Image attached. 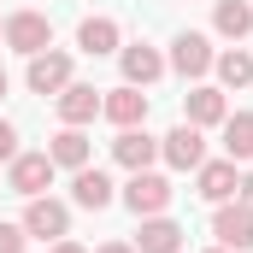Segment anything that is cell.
<instances>
[{"instance_id":"cell-12","label":"cell","mask_w":253,"mask_h":253,"mask_svg":"<svg viewBox=\"0 0 253 253\" xmlns=\"http://www.w3.org/2000/svg\"><path fill=\"white\" fill-rule=\"evenodd\" d=\"M24 83H30V94H59L65 83H71V53H36L30 71H24Z\"/></svg>"},{"instance_id":"cell-7","label":"cell","mask_w":253,"mask_h":253,"mask_svg":"<svg viewBox=\"0 0 253 253\" xmlns=\"http://www.w3.org/2000/svg\"><path fill=\"white\" fill-rule=\"evenodd\" d=\"M159 159H165L171 171H200V165H206V141H200V129H194V124H177L165 141H159Z\"/></svg>"},{"instance_id":"cell-16","label":"cell","mask_w":253,"mask_h":253,"mask_svg":"<svg viewBox=\"0 0 253 253\" xmlns=\"http://www.w3.org/2000/svg\"><path fill=\"white\" fill-rule=\"evenodd\" d=\"M242 183V171H236V159H206L200 165V200H212V206H224L230 194Z\"/></svg>"},{"instance_id":"cell-23","label":"cell","mask_w":253,"mask_h":253,"mask_svg":"<svg viewBox=\"0 0 253 253\" xmlns=\"http://www.w3.org/2000/svg\"><path fill=\"white\" fill-rule=\"evenodd\" d=\"M12 159H18V129L0 118V165H12Z\"/></svg>"},{"instance_id":"cell-5","label":"cell","mask_w":253,"mask_h":253,"mask_svg":"<svg viewBox=\"0 0 253 253\" xmlns=\"http://www.w3.org/2000/svg\"><path fill=\"white\" fill-rule=\"evenodd\" d=\"M53 171H59V165H53L47 153H18V159H12V171H6V189L24 194V200H36V194L53 189Z\"/></svg>"},{"instance_id":"cell-6","label":"cell","mask_w":253,"mask_h":253,"mask_svg":"<svg viewBox=\"0 0 253 253\" xmlns=\"http://www.w3.org/2000/svg\"><path fill=\"white\" fill-rule=\"evenodd\" d=\"M212 236H218V248H230V253H248V248H253V212L242 206V200H236V206L224 200V206L212 212Z\"/></svg>"},{"instance_id":"cell-28","label":"cell","mask_w":253,"mask_h":253,"mask_svg":"<svg viewBox=\"0 0 253 253\" xmlns=\"http://www.w3.org/2000/svg\"><path fill=\"white\" fill-rule=\"evenodd\" d=\"M0 42H6V18H0Z\"/></svg>"},{"instance_id":"cell-22","label":"cell","mask_w":253,"mask_h":253,"mask_svg":"<svg viewBox=\"0 0 253 253\" xmlns=\"http://www.w3.org/2000/svg\"><path fill=\"white\" fill-rule=\"evenodd\" d=\"M24 224H0V253H24Z\"/></svg>"},{"instance_id":"cell-4","label":"cell","mask_w":253,"mask_h":253,"mask_svg":"<svg viewBox=\"0 0 253 253\" xmlns=\"http://www.w3.org/2000/svg\"><path fill=\"white\" fill-rule=\"evenodd\" d=\"M212 59H218V53H212V42H206L200 30H183V36L171 42V59H165V65H171L183 83H200V77L212 71Z\"/></svg>"},{"instance_id":"cell-17","label":"cell","mask_w":253,"mask_h":253,"mask_svg":"<svg viewBox=\"0 0 253 253\" xmlns=\"http://www.w3.org/2000/svg\"><path fill=\"white\" fill-rule=\"evenodd\" d=\"M212 30H218L224 42L253 36V0H212Z\"/></svg>"},{"instance_id":"cell-8","label":"cell","mask_w":253,"mask_h":253,"mask_svg":"<svg viewBox=\"0 0 253 253\" xmlns=\"http://www.w3.org/2000/svg\"><path fill=\"white\" fill-rule=\"evenodd\" d=\"M118 65H124V83H135V88H153L171 65H165V53L159 47H147V42H129V47H118Z\"/></svg>"},{"instance_id":"cell-2","label":"cell","mask_w":253,"mask_h":253,"mask_svg":"<svg viewBox=\"0 0 253 253\" xmlns=\"http://www.w3.org/2000/svg\"><path fill=\"white\" fill-rule=\"evenodd\" d=\"M6 47L24 53V59L47 53V47H53V18H47V12H12V18H6Z\"/></svg>"},{"instance_id":"cell-24","label":"cell","mask_w":253,"mask_h":253,"mask_svg":"<svg viewBox=\"0 0 253 253\" xmlns=\"http://www.w3.org/2000/svg\"><path fill=\"white\" fill-rule=\"evenodd\" d=\"M236 194H242V206H248V212H253V171H248V177H242V183H236Z\"/></svg>"},{"instance_id":"cell-25","label":"cell","mask_w":253,"mask_h":253,"mask_svg":"<svg viewBox=\"0 0 253 253\" xmlns=\"http://www.w3.org/2000/svg\"><path fill=\"white\" fill-rule=\"evenodd\" d=\"M94 253H135V248H129V242H100Z\"/></svg>"},{"instance_id":"cell-27","label":"cell","mask_w":253,"mask_h":253,"mask_svg":"<svg viewBox=\"0 0 253 253\" xmlns=\"http://www.w3.org/2000/svg\"><path fill=\"white\" fill-rule=\"evenodd\" d=\"M6 88H12V83H6V71H0V100H6Z\"/></svg>"},{"instance_id":"cell-26","label":"cell","mask_w":253,"mask_h":253,"mask_svg":"<svg viewBox=\"0 0 253 253\" xmlns=\"http://www.w3.org/2000/svg\"><path fill=\"white\" fill-rule=\"evenodd\" d=\"M53 253H88V248H77V242L65 236V242H53Z\"/></svg>"},{"instance_id":"cell-10","label":"cell","mask_w":253,"mask_h":253,"mask_svg":"<svg viewBox=\"0 0 253 253\" xmlns=\"http://www.w3.org/2000/svg\"><path fill=\"white\" fill-rule=\"evenodd\" d=\"M100 118H112L118 129L147 124V94H141L135 83H124V88H106V94H100Z\"/></svg>"},{"instance_id":"cell-19","label":"cell","mask_w":253,"mask_h":253,"mask_svg":"<svg viewBox=\"0 0 253 253\" xmlns=\"http://www.w3.org/2000/svg\"><path fill=\"white\" fill-rule=\"evenodd\" d=\"M47 159H53L59 171H83V165H88V135H83V129H71V124H65L59 135L47 141Z\"/></svg>"},{"instance_id":"cell-9","label":"cell","mask_w":253,"mask_h":253,"mask_svg":"<svg viewBox=\"0 0 253 253\" xmlns=\"http://www.w3.org/2000/svg\"><path fill=\"white\" fill-rule=\"evenodd\" d=\"M230 118V100H224V88H206V83H194L189 94H183V124L194 129H212Z\"/></svg>"},{"instance_id":"cell-29","label":"cell","mask_w":253,"mask_h":253,"mask_svg":"<svg viewBox=\"0 0 253 253\" xmlns=\"http://www.w3.org/2000/svg\"><path fill=\"white\" fill-rule=\"evenodd\" d=\"M206 253H230V248H206Z\"/></svg>"},{"instance_id":"cell-11","label":"cell","mask_w":253,"mask_h":253,"mask_svg":"<svg viewBox=\"0 0 253 253\" xmlns=\"http://www.w3.org/2000/svg\"><path fill=\"white\" fill-rule=\"evenodd\" d=\"M112 159L124 165V171H153V159H159V135H147V129H118V141H112Z\"/></svg>"},{"instance_id":"cell-21","label":"cell","mask_w":253,"mask_h":253,"mask_svg":"<svg viewBox=\"0 0 253 253\" xmlns=\"http://www.w3.org/2000/svg\"><path fill=\"white\" fill-rule=\"evenodd\" d=\"M212 71H218L224 88H248V83H253V53H248V47H230V53L212 59Z\"/></svg>"},{"instance_id":"cell-14","label":"cell","mask_w":253,"mask_h":253,"mask_svg":"<svg viewBox=\"0 0 253 253\" xmlns=\"http://www.w3.org/2000/svg\"><path fill=\"white\" fill-rule=\"evenodd\" d=\"M135 253H183V224L177 218H141V230H135V242H129Z\"/></svg>"},{"instance_id":"cell-15","label":"cell","mask_w":253,"mask_h":253,"mask_svg":"<svg viewBox=\"0 0 253 253\" xmlns=\"http://www.w3.org/2000/svg\"><path fill=\"white\" fill-rule=\"evenodd\" d=\"M71 200H77L83 212H106V206H112V177H106V171H94V165L71 171Z\"/></svg>"},{"instance_id":"cell-1","label":"cell","mask_w":253,"mask_h":253,"mask_svg":"<svg viewBox=\"0 0 253 253\" xmlns=\"http://www.w3.org/2000/svg\"><path fill=\"white\" fill-rule=\"evenodd\" d=\"M24 236H30V242H65V236H71V206L53 200V194H36V200L24 206Z\"/></svg>"},{"instance_id":"cell-13","label":"cell","mask_w":253,"mask_h":253,"mask_svg":"<svg viewBox=\"0 0 253 253\" xmlns=\"http://www.w3.org/2000/svg\"><path fill=\"white\" fill-rule=\"evenodd\" d=\"M53 100H59V118H65L71 129H83V124L100 118V88H88V83H65Z\"/></svg>"},{"instance_id":"cell-18","label":"cell","mask_w":253,"mask_h":253,"mask_svg":"<svg viewBox=\"0 0 253 253\" xmlns=\"http://www.w3.org/2000/svg\"><path fill=\"white\" fill-rule=\"evenodd\" d=\"M77 47H83L88 59H100V53H118V47H124V36H118V24H112V18H83V24H77Z\"/></svg>"},{"instance_id":"cell-20","label":"cell","mask_w":253,"mask_h":253,"mask_svg":"<svg viewBox=\"0 0 253 253\" xmlns=\"http://www.w3.org/2000/svg\"><path fill=\"white\" fill-rule=\"evenodd\" d=\"M224 159H236V165L253 159V112H230L224 118Z\"/></svg>"},{"instance_id":"cell-3","label":"cell","mask_w":253,"mask_h":253,"mask_svg":"<svg viewBox=\"0 0 253 253\" xmlns=\"http://www.w3.org/2000/svg\"><path fill=\"white\" fill-rule=\"evenodd\" d=\"M171 183L159 177V171H129V183H124V206L135 212V218H159L165 206H171Z\"/></svg>"}]
</instances>
